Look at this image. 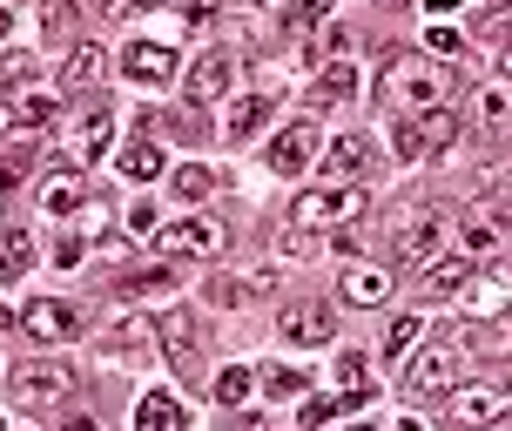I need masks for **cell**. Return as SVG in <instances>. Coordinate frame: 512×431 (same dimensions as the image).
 <instances>
[{"instance_id": "6da1fadb", "label": "cell", "mask_w": 512, "mask_h": 431, "mask_svg": "<svg viewBox=\"0 0 512 431\" xmlns=\"http://www.w3.org/2000/svg\"><path fill=\"white\" fill-rule=\"evenodd\" d=\"M452 95V68H438L432 54H391V68L378 81V102L391 115H425Z\"/></svg>"}, {"instance_id": "7a4b0ae2", "label": "cell", "mask_w": 512, "mask_h": 431, "mask_svg": "<svg viewBox=\"0 0 512 431\" xmlns=\"http://www.w3.org/2000/svg\"><path fill=\"white\" fill-rule=\"evenodd\" d=\"M364 209H371V196H364V189H351V182H344V189H304V196H297V203H290V223L297 229H331V223H358Z\"/></svg>"}, {"instance_id": "3957f363", "label": "cell", "mask_w": 512, "mask_h": 431, "mask_svg": "<svg viewBox=\"0 0 512 431\" xmlns=\"http://www.w3.org/2000/svg\"><path fill=\"white\" fill-rule=\"evenodd\" d=\"M0 384H7L21 405L48 411V405H68V391H75V371H68V364H14V371H7Z\"/></svg>"}, {"instance_id": "277c9868", "label": "cell", "mask_w": 512, "mask_h": 431, "mask_svg": "<svg viewBox=\"0 0 512 431\" xmlns=\"http://www.w3.org/2000/svg\"><path fill=\"white\" fill-rule=\"evenodd\" d=\"M108 142H115V115H108V108H88V115L68 128V142H61L54 162H61V169H88V162L108 155Z\"/></svg>"}, {"instance_id": "5b68a950", "label": "cell", "mask_w": 512, "mask_h": 431, "mask_svg": "<svg viewBox=\"0 0 512 431\" xmlns=\"http://www.w3.org/2000/svg\"><path fill=\"white\" fill-rule=\"evenodd\" d=\"M155 243H162V256H176V263H203V256L223 250V223H209V216H182V223L155 229Z\"/></svg>"}, {"instance_id": "8992f818", "label": "cell", "mask_w": 512, "mask_h": 431, "mask_svg": "<svg viewBox=\"0 0 512 431\" xmlns=\"http://www.w3.org/2000/svg\"><path fill=\"white\" fill-rule=\"evenodd\" d=\"M438 243H445V216L438 209H405V223L391 229V256H405V263H425Z\"/></svg>"}, {"instance_id": "52a82bcc", "label": "cell", "mask_w": 512, "mask_h": 431, "mask_svg": "<svg viewBox=\"0 0 512 431\" xmlns=\"http://www.w3.org/2000/svg\"><path fill=\"white\" fill-rule=\"evenodd\" d=\"M277 330H283V344H331V304H317V297H297V304H283L277 310Z\"/></svg>"}, {"instance_id": "ba28073f", "label": "cell", "mask_w": 512, "mask_h": 431, "mask_svg": "<svg viewBox=\"0 0 512 431\" xmlns=\"http://www.w3.org/2000/svg\"><path fill=\"white\" fill-rule=\"evenodd\" d=\"M21 330L34 344H68L81 330V317H75V304H61V297H34V304L21 310Z\"/></svg>"}, {"instance_id": "9c48e42d", "label": "cell", "mask_w": 512, "mask_h": 431, "mask_svg": "<svg viewBox=\"0 0 512 431\" xmlns=\"http://www.w3.org/2000/svg\"><path fill=\"white\" fill-rule=\"evenodd\" d=\"M452 378H459V351L432 344V351H418V357H411L405 391H411V398H438V391H452Z\"/></svg>"}, {"instance_id": "30bf717a", "label": "cell", "mask_w": 512, "mask_h": 431, "mask_svg": "<svg viewBox=\"0 0 512 431\" xmlns=\"http://www.w3.org/2000/svg\"><path fill=\"white\" fill-rule=\"evenodd\" d=\"M230 75H236V54L216 48V54H203V61L182 75V95H189V102H216V95H230Z\"/></svg>"}, {"instance_id": "8fae6325", "label": "cell", "mask_w": 512, "mask_h": 431, "mask_svg": "<svg viewBox=\"0 0 512 431\" xmlns=\"http://www.w3.org/2000/svg\"><path fill=\"white\" fill-rule=\"evenodd\" d=\"M310 155H317V128H310V122H290L277 142H270V169H277V176H304Z\"/></svg>"}, {"instance_id": "7c38bea8", "label": "cell", "mask_w": 512, "mask_h": 431, "mask_svg": "<svg viewBox=\"0 0 512 431\" xmlns=\"http://www.w3.org/2000/svg\"><path fill=\"white\" fill-rule=\"evenodd\" d=\"M122 75L142 81V88H162V81L176 75V54L162 48V41H135V48L122 54Z\"/></svg>"}, {"instance_id": "4fadbf2b", "label": "cell", "mask_w": 512, "mask_h": 431, "mask_svg": "<svg viewBox=\"0 0 512 431\" xmlns=\"http://www.w3.org/2000/svg\"><path fill=\"white\" fill-rule=\"evenodd\" d=\"M465 304V317H499L506 310V277H479V270H465V283L452 290Z\"/></svg>"}, {"instance_id": "5bb4252c", "label": "cell", "mask_w": 512, "mask_h": 431, "mask_svg": "<svg viewBox=\"0 0 512 431\" xmlns=\"http://www.w3.org/2000/svg\"><path fill=\"white\" fill-rule=\"evenodd\" d=\"M364 169H371V135H331V149H324V176H364Z\"/></svg>"}, {"instance_id": "9a60e30c", "label": "cell", "mask_w": 512, "mask_h": 431, "mask_svg": "<svg viewBox=\"0 0 512 431\" xmlns=\"http://www.w3.org/2000/svg\"><path fill=\"white\" fill-rule=\"evenodd\" d=\"M169 425H189V405H182L176 391H142V405H135V431H169Z\"/></svg>"}, {"instance_id": "2e32d148", "label": "cell", "mask_w": 512, "mask_h": 431, "mask_svg": "<svg viewBox=\"0 0 512 431\" xmlns=\"http://www.w3.org/2000/svg\"><path fill=\"white\" fill-rule=\"evenodd\" d=\"M102 75H108V48H95V41H75V54L61 61V88H95Z\"/></svg>"}, {"instance_id": "e0dca14e", "label": "cell", "mask_w": 512, "mask_h": 431, "mask_svg": "<svg viewBox=\"0 0 512 431\" xmlns=\"http://www.w3.org/2000/svg\"><path fill=\"white\" fill-rule=\"evenodd\" d=\"M344 297H351V304H384V297H391V270L351 263V270H344Z\"/></svg>"}, {"instance_id": "ac0fdd59", "label": "cell", "mask_w": 512, "mask_h": 431, "mask_svg": "<svg viewBox=\"0 0 512 431\" xmlns=\"http://www.w3.org/2000/svg\"><path fill=\"white\" fill-rule=\"evenodd\" d=\"M155 344L176 357V364H189V357H196V324H189L182 310H169V317H155Z\"/></svg>"}, {"instance_id": "d6986e66", "label": "cell", "mask_w": 512, "mask_h": 431, "mask_svg": "<svg viewBox=\"0 0 512 431\" xmlns=\"http://www.w3.org/2000/svg\"><path fill=\"white\" fill-rule=\"evenodd\" d=\"M499 243H506V216H492V209H472V216H465V250H472V256H492Z\"/></svg>"}, {"instance_id": "ffe728a7", "label": "cell", "mask_w": 512, "mask_h": 431, "mask_svg": "<svg viewBox=\"0 0 512 431\" xmlns=\"http://www.w3.org/2000/svg\"><path fill=\"white\" fill-rule=\"evenodd\" d=\"M250 384H256L250 364H223V371H216V384H209V398H216L223 411H236V405H250Z\"/></svg>"}, {"instance_id": "44dd1931", "label": "cell", "mask_w": 512, "mask_h": 431, "mask_svg": "<svg viewBox=\"0 0 512 431\" xmlns=\"http://www.w3.org/2000/svg\"><path fill=\"white\" fill-rule=\"evenodd\" d=\"M465 270H472V263H465V256H425V297H452V290H459L465 283Z\"/></svg>"}, {"instance_id": "7402d4cb", "label": "cell", "mask_w": 512, "mask_h": 431, "mask_svg": "<svg viewBox=\"0 0 512 431\" xmlns=\"http://www.w3.org/2000/svg\"><path fill=\"white\" fill-rule=\"evenodd\" d=\"M27 263H34V236L27 229H0V283L27 277Z\"/></svg>"}, {"instance_id": "603a6c76", "label": "cell", "mask_w": 512, "mask_h": 431, "mask_svg": "<svg viewBox=\"0 0 512 431\" xmlns=\"http://www.w3.org/2000/svg\"><path fill=\"white\" fill-rule=\"evenodd\" d=\"M263 122H270V102H263V95H243V102H230V122H223V135H230V142H250Z\"/></svg>"}, {"instance_id": "cb8c5ba5", "label": "cell", "mask_w": 512, "mask_h": 431, "mask_svg": "<svg viewBox=\"0 0 512 431\" xmlns=\"http://www.w3.org/2000/svg\"><path fill=\"white\" fill-rule=\"evenodd\" d=\"M162 162H169V155L155 149V142H128V149H122V162H115V169H122L128 182H155V176H162Z\"/></svg>"}, {"instance_id": "d4e9b609", "label": "cell", "mask_w": 512, "mask_h": 431, "mask_svg": "<svg viewBox=\"0 0 512 431\" xmlns=\"http://www.w3.org/2000/svg\"><path fill=\"white\" fill-rule=\"evenodd\" d=\"M499 411H506V391H492V384L452 391V418H499Z\"/></svg>"}, {"instance_id": "484cf974", "label": "cell", "mask_w": 512, "mask_h": 431, "mask_svg": "<svg viewBox=\"0 0 512 431\" xmlns=\"http://www.w3.org/2000/svg\"><path fill=\"white\" fill-rule=\"evenodd\" d=\"M351 95H358V68H351V61H331V68L317 75V102L331 108V102H351Z\"/></svg>"}, {"instance_id": "4316f807", "label": "cell", "mask_w": 512, "mask_h": 431, "mask_svg": "<svg viewBox=\"0 0 512 431\" xmlns=\"http://www.w3.org/2000/svg\"><path fill=\"white\" fill-rule=\"evenodd\" d=\"M418 135H425V155H432V149H452V142H459V115H445V102L425 108V115H418Z\"/></svg>"}, {"instance_id": "83f0119b", "label": "cell", "mask_w": 512, "mask_h": 431, "mask_svg": "<svg viewBox=\"0 0 512 431\" xmlns=\"http://www.w3.org/2000/svg\"><path fill=\"white\" fill-rule=\"evenodd\" d=\"M176 196H182V203H209V196H216V169L182 162V169H176Z\"/></svg>"}, {"instance_id": "f1b7e54d", "label": "cell", "mask_w": 512, "mask_h": 431, "mask_svg": "<svg viewBox=\"0 0 512 431\" xmlns=\"http://www.w3.org/2000/svg\"><path fill=\"white\" fill-rule=\"evenodd\" d=\"M75 0H41V27H48V41H68L75 34Z\"/></svg>"}, {"instance_id": "f546056e", "label": "cell", "mask_w": 512, "mask_h": 431, "mask_svg": "<svg viewBox=\"0 0 512 431\" xmlns=\"http://www.w3.org/2000/svg\"><path fill=\"white\" fill-rule=\"evenodd\" d=\"M7 122H14V128H48L54 122V95H21Z\"/></svg>"}, {"instance_id": "4dcf8cb0", "label": "cell", "mask_w": 512, "mask_h": 431, "mask_svg": "<svg viewBox=\"0 0 512 431\" xmlns=\"http://www.w3.org/2000/svg\"><path fill=\"white\" fill-rule=\"evenodd\" d=\"M418 330H425V317H391L384 324V357H405L418 344Z\"/></svg>"}, {"instance_id": "1f68e13d", "label": "cell", "mask_w": 512, "mask_h": 431, "mask_svg": "<svg viewBox=\"0 0 512 431\" xmlns=\"http://www.w3.org/2000/svg\"><path fill=\"white\" fill-rule=\"evenodd\" d=\"M263 384H270L277 398H304V391H310V371H297V364H270V371H263Z\"/></svg>"}, {"instance_id": "d6a6232c", "label": "cell", "mask_w": 512, "mask_h": 431, "mask_svg": "<svg viewBox=\"0 0 512 431\" xmlns=\"http://www.w3.org/2000/svg\"><path fill=\"white\" fill-rule=\"evenodd\" d=\"M391 149L405 155V162H418V155H425V135H418V115H398V128H391Z\"/></svg>"}, {"instance_id": "836d02e7", "label": "cell", "mask_w": 512, "mask_h": 431, "mask_svg": "<svg viewBox=\"0 0 512 431\" xmlns=\"http://www.w3.org/2000/svg\"><path fill=\"white\" fill-rule=\"evenodd\" d=\"M27 169H34V155H27V142H14V149H0V189H14V182H27Z\"/></svg>"}, {"instance_id": "e575fe53", "label": "cell", "mask_w": 512, "mask_h": 431, "mask_svg": "<svg viewBox=\"0 0 512 431\" xmlns=\"http://www.w3.org/2000/svg\"><path fill=\"white\" fill-rule=\"evenodd\" d=\"M75 203H81V182H75V169H68V176H61V182L48 189V216H68Z\"/></svg>"}, {"instance_id": "d590c367", "label": "cell", "mask_w": 512, "mask_h": 431, "mask_svg": "<svg viewBox=\"0 0 512 431\" xmlns=\"http://www.w3.org/2000/svg\"><path fill=\"white\" fill-rule=\"evenodd\" d=\"M337 384H344V391H371V378H364V357H358V351H337Z\"/></svg>"}, {"instance_id": "8d00e7d4", "label": "cell", "mask_w": 512, "mask_h": 431, "mask_svg": "<svg viewBox=\"0 0 512 431\" xmlns=\"http://www.w3.org/2000/svg\"><path fill=\"white\" fill-rule=\"evenodd\" d=\"M479 122H486L492 135L506 128V88H486V95H479Z\"/></svg>"}, {"instance_id": "74e56055", "label": "cell", "mask_w": 512, "mask_h": 431, "mask_svg": "<svg viewBox=\"0 0 512 431\" xmlns=\"http://www.w3.org/2000/svg\"><path fill=\"white\" fill-rule=\"evenodd\" d=\"M425 48H432V54H459V27L432 21V34H425Z\"/></svg>"}, {"instance_id": "f35d334b", "label": "cell", "mask_w": 512, "mask_h": 431, "mask_svg": "<svg viewBox=\"0 0 512 431\" xmlns=\"http://www.w3.org/2000/svg\"><path fill=\"white\" fill-rule=\"evenodd\" d=\"M317 21H324V0H297V7H290V27H297V34L317 27Z\"/></svg>"}, {"instance_id": "ab89813d", "label": "cell", "mask_w": 512, "mask_h": 431, "mask_svg": "<svg viewBox=\"0 0 512 431\" xmlns=\"http://www.w3.org/2000/svg\"><path fill=\"white\" fill-rule=\"evenodd\" d=\"M81 256H88V243H81V236H61V243H54V263H61V270H75Z\"/></svg>"}, {"instance_id": "60d3db41", "label": "cell", "mask_w": 512, "mask_h": 431, "mask_svg": "<svg viewBox=\"0 0 512 431\" xmlns=\"http://www.w3.org/2000/svg\"><path fill=\"white\" fill-rule=\"evenodd\" d=\"M344 48H351V34H344V27H324V34H317V54H324V61L344 54Z\"/></svg>"}, {"instance_id": "b9f144b4", "label": "cell", "mask_w": 512, "mask_h": 431, "mask_svg": "<svg viewBox=\"0 0 512 431\" xmlns=\"http://www.w3.org/2000/svg\"><path fill=\"white\" fill-rule=\"evenodd\" d=\"M479 34H486V41H499V34H506V0H499V7H486V14H479Z\"/></svg>"}, {"instance_id": "7bdbcfd3", "label": "cell", "mask_w": 512, "mask_h": 431, "mask_svg": "<svg viewBox=\"0 0 512 431\" xmlns=\"http://www.w3.org/2000/svg\"><path fill=\"white\" fill-rule=\"evenodd\" d=\"M128 229H135V236H155V209L135 203V209H128Z\"/></svg>"}, {"instance_id": "ee69618b", "label": "cell", "mask_w": 512, "mask_h": 431, "mask_svg": "<svg viewBox=\"0 0 512 431\" xmlns=\"http://www.w3.org/2000/svg\"><path fill=\"white\" fill-rule=\"evenodd\" d=\"M0 68H7V81H27V68H34V61H27V54L14 48V54H7V61H0Z\"/></svg>"}, {"instance_id": "f6af8a7d", "label": "cell", "mask_w": 512, "mask_h": 431, "mask_svg": "<svg viewBox=\"0 0 512 431\" xmlns=\"http://www.w3.org/2000/svg\"><path fill=\"white\" fill-rule=\"evenodd\" d=\"M425 7H432L438 21H445V14H452V7H459V0H425Z\"/></svg>"}, {"instance_id": "bcb514c9", "label": "cell", "mask_w": 512, "mask_h": 431, "mask_svg": "<svg viewBox=\"0 0 512 431\" xmlns=\"http://www.w3.org/2000/svg\"><path fill=\"white\" fill-rule=\"evenodd\" d=\"M102 7H108V14H128V7H135V0H102Z\"/></svg>"}, {"instance_id": "7dc6e473", "label": "cell", "mask_w": 512, "mask_h": 431, "mask_svg": "<svg viewBox=\"0 0 512 431\" xmlns=\"http://www.w3.org/2000/svg\"><path fill=\"white\" fill-rule=\"evenodd\" d=\"M7 34H14V21H7V7H0V41H7Z\"/></svg>"}, {"instance_id": "c3c4849f", "label": "cell", "mask_w": 512, "mask_h": 431, "mask_svg": "<svg viewBox=\"0 0 512 431\" xmlns=\"http://www.w3.org/2000/svg\"><path fill=\"white\" fill-rule=\"evenodd\" d=\"M0 330H14V310H0Z\"/></svg>"}, {"instance_id": "681fc988", "label": "cell", "mask_w": 512, "mask_h": 431, "mask_svg": "<svg viewBox=\"0 0 512 431\" xmlns=\"http://www.w3.org/2000/svg\"><path fill=\"white\" fill-rule=\"evenodd\" d=\"M7 115H14V108H7V95H0V128H7Z\"/></svg>"}, {"instance_id": "f907efd6", "label": "cell", "mask_w": 512, "mask_h": 431, "mask_svg": "<svg viewBox=\"0 0 512 431\" xmlns=\"http://www.w3.org/2000/svg\"><path fill=\"white\" fill-rule=\"evenodd\" d=\"M135 7H162V0H135Z\"/></svg>"}]
</instances>
